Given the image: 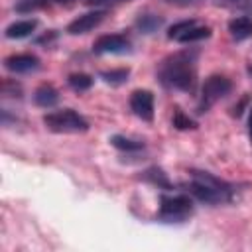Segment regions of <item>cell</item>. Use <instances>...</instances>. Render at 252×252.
<instances>
[{"label":"cell","instance_id":"cell-1","mask_svg":"<svg viewBox=\"0 0 252 252\" xmlns=\"http://www.w3.org/2000/svg\"><path fill=\"white\" fill-rule=\"evenodd\" d=\"M197 49H183L165 57L158 69L163 87L175 91H193L197 79Z\"/></svg>","mask_w":252,"mask_h":252},{"label":"cell","instance_id":"cell-2","mask_svg":"<svg viewBox=\"0 0 252 252\" xmlns=\"http://www.w3.org/2000/svg\"><path fill=\"white\" fill-rule=\"evenodd\" d=\"M191 183L187 185V191L197 197L199 201L207 203V205H220V203H228L232 201V185L219 179L217 175L209 173V171H199V169H191Z\"/></svg>","mask_w":252,"mask_h":252},{"label":"cell","instance_id":"cell-3","mask_svg":"<svg viewBox=\"0 0 252 252\" xmlns=\"http://www.w3.org/2000/svg\"><path fill=\"white\" fill-rule=\"evenodd\" d=\"M43 124L47 130H51L55 134H79V132L89 130V122L73 108L47 112L43 116Z\"/></svg>","mask_w":252,"mask_h":252},{"label":"cell","instance_id":"cell-4","mask_svg":"<svg viewBox=\"0 0 252 252\" xmlns=\"http://www.w3.org/2000/svg\"><path fill=\"white\" fill-rule=\"evenodd\" d=\"M193 215V201L187 195H163L158 219L161 222H183Z\"/></svg>","mask_w":252,"mask_h":252},{"label":"cell","instance_id":"cell-5","mask_svg":"<svg viewBox=\"0 0 252 252\" xmlns=\"http://www.w3.org/2000/svg\"><path fill=\"white\" fill-rule=\"evenodd\" d=\"M232 89V83L222 75H211L203 87H201V98L197 104V112H207L217 100H220L224 94H228Z\"/></svg>","mask_w":252,"mask_h":252},{"label":"cell","instance_id":"cell-6","mask_svg":"<svg viewBox=\"0 0 252 252\" xmlns=\"http://www.w3.org/2000/svg\"><path fill=\"white\" fill-rule=\"evenodd\" d=\"M132 47L130 39L122 33H106V35H100L94 43H93V51L94 53H116V55H122V53H128Z\"/></svg>","mask_w":252,"mask_h":252},{"label":"cell","instance_id":"cell-7","mask_svg":"<svg viewBox=\"0 0 252 252\" xmlns=\"http://www.w3.org/2000/svg\"><path fill=\"white\" fill-rule=\"evenodd\" d=\"M130 108L138 118L152 122L154 120V94L150 91H134L130 96Z\"/></svg>","mask_w":252,"mask_h":252},{"label":"cell","instance_id":"cell-8","mask_svg":"<svg viewBox=\"0 0 252 252\" xmlns=\"http://www.w3.org/2000/svg\"><path fill=\"white\" fill-rule=\"evenodd\" d=\"M104 10H93V12H87V14H81L77 16L69 26H67V32L71 35H79V33H87L91 32L93 28H96L102 20H104Z\"/></svg>","mask_w":252,"mask_h":252},{"label":"cell","instance_id":"cell-9","mask_svg":"<svg viewBox=\"0 0 252 252\" xmlns=\"http://www.w3.org/2000/svg\"><path fill=\"white\" fill-rule=\"evenodd\" d=\"M4 67L12 73H32L39 67V59L32 53H18V55L6 57Z\"/></svg>","mask_w":252,"mask_h":252},{"label":"cell","instance_id":"cell-10","mask_svg":"<svg viewBox=\"0 0 252 252\" xmlns=\"http://www.w3.org/2000/svg\"><path fill=\"white\" fill-rule=\"evenodd\" d=\"M228 32H230L232 39H236V41H242V39L252 37V18L250 16L232 18L228 22Z\"/></svg>","mask_w":252,"mask_h":252},{"label":"cell","instance_id":"cell-11","mask_svg":"<svg viewBox=\"0 0 252 252\" xmlns=\"http://www.w3.org/2000/svg\"><path fill=\"white\" fill-rule=\"evenodd\" d=\"M35 28H37V20H18V22H12L4 33L8 39H22V37H28Z\"/></svg>","mask_w":252,"mask_h":252},{"label":"cell","instance_id":"cell-12","mask_svg":"<svg viewBox=\"0 0 252 252\" xmlns=\"http://www.w3.org/2000/svg\"><path fill=\"white\" fill-rule=\"evenodd\" d=\"M33 100H35L37 106H41V108H49V106L57 104V100H59V93H57L51 85H41V87L35 89V93H33Z\"/></svg>","mask_w":252,"mask_h":252},{"label":"cell","instance_id":"cell-13","mask_svg":"<svg viewBox=\"0 0 252 252\" xmlns=\"http://www.w3.org/2000/svg\"><path fill=\"white\" fill-rule=\"evenodd\" d=\"M211 35V28L209 26H199L197 22L187 30V32H183L175 41H179V43H193V41H201V39H207Z\"/></svg>","mask_w":252,"mask_h":252},{"label":"cell","instance_id":"cell-14","mask_svg":"<svg viewBox=\"0 0 252 252\" xmlns=\"http://www.w3.org/2000/svg\"><path fill=\"white\" fill-rule=\"evenodd\" d=\"M161 24H163V18L161 16H156V14H142L136 20L138 30L144 32V33H154L158 28H161Z\"/></svg>","mask_w":252,"mask_h":252},{"label":"cell","instance_id":"cell-15","mask_svg":"<svg viewBox=\"0 0 252 252\" xmlns=\"http://www.w3.org/2000/svg\"><path fill=\"white\" fill-rule=\"evenodd\" d=\"M110 144H112L114 148L122 150V152H138V150H142V148H144V144H142V142L130 140V138L120 136V134H114V136L110 138Z\"/></svg>","mask_w":252,"mask_h":252},{"label":"cell","instance_id":"cell-16","mask_svg":"<svg viewBox=\"0 0 252 252\" xmlns=\"http://www.w3.org/2000/svg\"><path fill=\"white\" fill-rule=\"evenodd\" d=\"M53 0H18L14 4L16 12L20 14H30V12H35V10H41V8H47Z\"/></svg>","mask_w":252,"mask_h":252},{"label":"cell","instance_id":"cell-17","mask_svg":"<svg viewBox=\"0 0 252 252\" xmlns=\"http://www.w3.org/2000/svg\"><path fill=\"white\" fill-rule=\"evenodd\" d=\"M128 75H130L128 69H112V71H102L100 73L102 81L108 83V85H122L128 79Z\"/></svg>","mask_w":252,"mask_h":252},{"label":"cell","instance_id":"cell-18","mask_svg":"<svg viewBox=\"0 0 252 252\" xmlns=\"http://www.w3.org/2000/svg\"><path fill=\"white\" fill-rule=\"evenodd\" d=\"M69 85H71L73 91H79V93H81V91L91 89L93 79H91L89 75H85V73H75V75L69 77Z\"/></svg>","mask_w":252,"mask_h":252},{"label":"cell","instance_id":"cell-19","mask_svg":"<svg viewBox=\"0 0 252 252\" xmlns=\"http://www.w3.org/2000/svg\"><path fill=\"white\" fill-rule=\"evenodd\" d=\"M219 6L230 8V10H240L246 14H252V0H215Z\"/></svg>","mask_w":252,"mask_h":252},{"label":"cell","instance_id":"cell-20","mask_svg":"<svg viewBox=\"0 0 252 252\" xmlns=\"http://www.w3.org/2000/svg\"><path fill=\"white\" fill-rule=\"evenodd\" d=\"M173 126L177 128V130H189V128H195V122L189 118V116H185L179 108L173 112Z\"/></svg>","mask_w":252,"mask_h":252},{"label":"cell","instance_id":"cell-21","mask_svg":"<svg viewBox=\"0 0 252 252\" xmlns=\"http://www.w3.org/2000/svg\"><path fill=\"white\" fill-rule=\"evenodd\" d=\"M193 24H195V20H183V22L173 24V26L169 28V32H167V37H169V39H177V37H179L183 32H187Z\"/></svg>","mask_w":252,"mask_h":252},{"label":"cell","instance_id":"cell-22","mask_svg":"<svg viewBox=\"0 0 252 252\" xmlns=\"http://www.w3.org/2000/svg\"><path fill=\"white\" fill-rule=\"evenodd\" d=\"M148 179H152L154 183L163 185V187H167V185H169V183H167V179H165V175H163L159 169H150V171H148Z\"/></svg>","mask_w":252,"mask_h":252},{"label":"cell","instance_id":"cell-23","mask_svg":"<svg viewBox=\"0 0 252 252\" xmlns=\"http://www.w3.org/2000/svg\"><path fill=\"white\" fill-rule=\"evenodd\" d=\"M83 2L91 4V6H116V4L128 2V0H83Z\"/></svg>","mask_w":252,"mask_h":252},{"label":"cell","instance_id":"cell-24","mask_svg":"<svg viewBox=\"0 0 252 252\" xmlns=\"http://www.w3.org/2000/svg\"><path fill=\"white\" fill-rule=\"evenodd\" d=\"M165 2L177 4V6H195V4H199L201 0H165Z\"/></svg>","mask_w":252,"mask_h":252},{"label":"cell","instance_id":"cell-25","mask_svg":"<svg viewBox=\"0 0 252 252\" xmlns=\"http://www.w3.org/2000/svg\"><path fill=\"white\" fill-rule=\"evenodd\" d=\"M248 138L252 142V106H250V112H248Z\"/></svg>","mask_w":252,"mask_h":252},{"label":"cell","instance_id":"cell-26","mask_svg":"<svg viewBox=\"0 0 252 252\" xmlns=\"http://www.w3.org/2000/svg\"><path fill=\"white\" fill-rule=\"evenodd\" d=\"M53 2H59V4H71V0H53Z\"/></svg>","mask_w":252,"mask_h":252}]
</instances>
